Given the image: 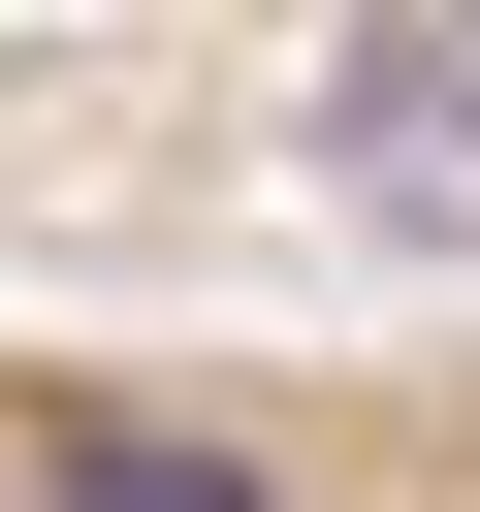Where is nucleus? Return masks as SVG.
I'll use <instances>...</instances> for the list:
<instances>
[{
	"label": "nucleus",
	"instance_id": "f257e3e1",
	"mask_svg": "<svg viewBox=\"0 0 480 512\" xmlns=\"http://www.w3.org/2000/svg\"><path fill=\"white\" fill-rule=\"evenodd\" d=\"M0 512H480V320H0Z\"/></svg>",
	"mask_w": 480,
	"mask_h": 512
}]
</instances>
